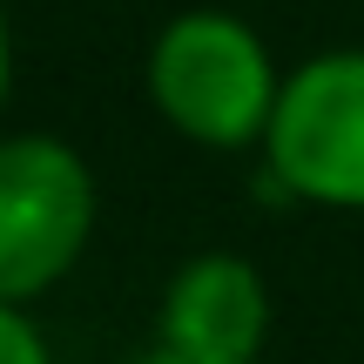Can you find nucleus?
Here are the masks:
<instances>
[{"label": "nucleus", "mask_w": 364, "mask_h": 364, "mask_svg": "<svg viewBox=\"0 0 364 364\" xmlns=\"http://www.w3.org/2000/svg\"><path fill=\"white\" fill-rule=\"evenodd\" d=\"M270 41L230 7H182L142 54V95L156 122L209 156H257L284 95Z\"/></svg>", "instance_id": "nucleus-1"}, {"label": "nucleus", "mask_w": 364, "mask_h": 364, "mask_svg": "<svg viewBox=\"0 0 364 364\" xmlns=\"http://www.w3.org/2000/svg\"><path fill=\"white\" fill-rule=\"evenodd\" d=\"M102 216L95 169L54 129H0V297L34 304L81 270Z\"/></svg>", "instance_id": "nucleus-2"}, {"label": "nucleus", "mask_w": 364, "mask_h": 364, "mask_svg": "<svg viewBox=\"0 0 364 364\" xmlns=\"http://www.w3.org/2000/svg\"><path fill=\"white\" fill-rule=\"evenodd\" d=\"M257 156L277 196L364 216V48H324L290 68Z\"/></svg>", "instance_id": "nucleus-3"}, {"label": "nucleus", "mask_w": 364, "mask_h": 364, "mask_svg": "<svg viewBox=\"0 0 364 364\" xmlns=\"http://www.w3.org/2000/svg\"><path fill=\"white\" fill-rule=\"evenodd\" d=\"M270 317H277V304L257 263L230 257V250H196L162 284L156 344L209 358V364H257L263 344H270Z\"/></svg>", "instance_id": "nucleus-4"}, {"label": "nucleus", "mask_w": 364, "mask_h": 364, "mask_svg": "<svg viewBox=\"0 0 364 364\" xmlns=\"http://www.w3.org/2000/svg\"><path fill=\"white\" fill-rule=\"evenodd\" d=\"M0 364H54L48 331L34 324V311L14 297H0Z\"/></svg>", "instance_id": "nucleus-5"}, {"label": "nucleus", "mask_w": 364, "mask_h": 364, "mask_svg": "<svg viewBox=\"0 0 364 364\" xmlns=\"http://www.w3.org/2000/svg\"><path fill=\"white\" fill-rule=\"evenodd\" d=\"M7 95H14V27H7V7H0V115H7Z\"/></svg>", "instance_id": "nucleus-6"}, {"label": "nucleus", "mask_w": 364, "mask_h": 364, "mask_svg": "<svg viewBox=\"0 0 364 364\" xmlns=\"http://www.w3.org/2000/svg\"><path fill=\"white\" fill-rule=\"evenodd\" d=\"M135 364H209V358H189V351H169V344H149Z\"/></svg>", "instance_id": "nucleus-7"}]
</instances>
